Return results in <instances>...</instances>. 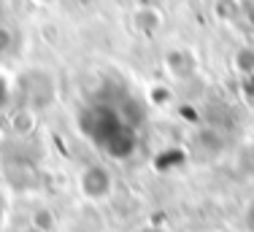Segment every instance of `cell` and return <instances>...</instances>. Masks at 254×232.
<instances>
[{"instance_id":"6da1fadb","label":"cell","mask_w":254,"mask_h":232,"mask_svg":"<svg viewBox=\"0 0 254 232\" xmlns=\"http://www.w3.org/2000/svg\"><path fill=\"white\" fill-rule=\"evenodd\" d=\"M78 189H81V194L89 203H100V200H106L111 194L114 178L103 165H87L81 170V175H78Z\"/></svg>"},{"instance_id":"7a4b0ae2","label":"cell","mask_w":254,"mask_h":232,"mask_svg":"<svg viewBox=\"0 0 254 232\" xmlns=\"http://www.w3.org/2000/svg\"><path fill=\"white\" fill-rule=\"evenodd\" d=\"M132 232H171V230L162 227V224H141V227L132 230Z\"/></svg>"},{"instance_id":"3957f363","label":"cell","mask_w":254,"mask_h":232,"mask_svg":"<svg viewBox=\"0 0 254 232\" xmlns=\"http://www.w3.org/2000/svg\"><path fill=\"white\" fill-rule=\"evenodd\" d=\"M244 224H246V230L254 232V203L246 208V216H244Z\"/></svg>"},{"instance_id":"277c9868","label":"cell","mask_w":254,"mask_h":232,"mask_svg":"<svg viewBox=\"0 0 254 232\" xmlns=\"http://www.w3.org/2000/svg\"><path fill=\"white\" fill-rule=\"evenodd\" d=\"M3 213H5V203L0 200V222H3Z\"/></svg>"}]
</instances>
